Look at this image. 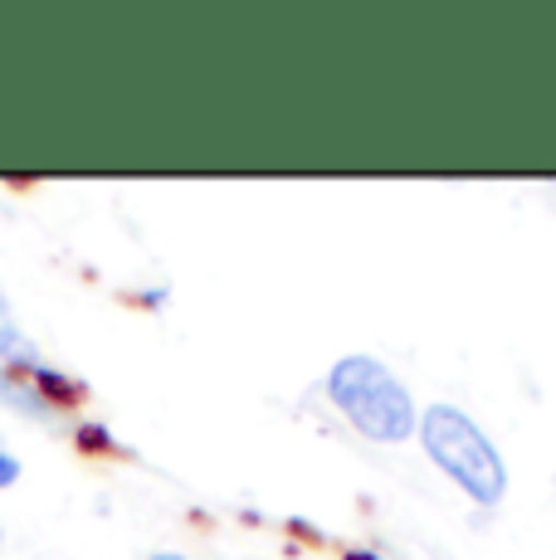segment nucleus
Instances as JSON below:
<instances>
[{
	"label": "nucleus",
	"instance_id": "obj_1",
	"mask_svg": "<svg viewBox=\"0 0 556 560\" xmlns=\"http://www.w3.org/2000/svg\"><path fill=\"white\" fill-rule=\"evenodd\" d=\"M327 395L357 424V434L377 439V444H401L420 429L410 390L377 357H341L327 375Z\"/></svg>",
	"mask_w": 556,
	"mask_h": 560
},
{
	"label": "nucleus",
	"instance_id": "obj_2",
	"mask_svg": "<svg viewBox=\"0 0 556 560\" xmlns=\"http://www.w3.org/2000/svg\"><path fill=\"white\" fill-rule=\"evenodd\" d=\"M420 444H425V454L435 458V468L449 472V478H454L474 502H484V508H494L502 492H508L502 454L464 409L430 405L420 415Z\"/></svg>",
	"mask_w": 556,
	"mask_h": 560
},
{
	"label": "nucleus",
	"instance_id": "obj_3",
	"mask_svg": "<svg viewBox=\"0 0 556 560\" xmlns=\"http://www.w3.org/2000/svg\"><path fill=\"white\" fill-rule=\"evenodd\" d=\"M0 405L35 419V424H59V405L35 381H25V371H15V365H0Z\"/></svg>",
	"mask_w": 556,
	"mask_h": 560
},
{
	"label": "nucleus",
	"instance_id": "obj_4",
	"mask_svg": "<svg viewBox=\"0 0 556 560\" xmlns=\"http://www.w3.org/2000/svg\"><path fill=\"white\" fill-rule=\"evenodd\" d=\"M0 365H15L25 375H39L45 361H39V347L15 327V312H10V298L0 293Z\"/></svg>",
	"mask_w": 556,
	"mask_h": 560
},
{
	"label": "nucleus",
	"instance_id": "obj_5",
	"mask_svg": "<svg viewBox=\"0 0 556 560\" xmlns=\"http://www.w3.org/2000/svg\"><path fill=\"white\" fill-rule=\"evenodd\" d=\"M15 478H20V458L0 448V488H10V482H15Z\"/></svg>",
	"mask_w": 556,
	"mask_h": 560
},
{
	"label": "nucleus",
	"instance_id": "obj_6",
	"mask_svg": "<svg viewBox=\"0 0 556 560\" xmlns=\"http://www.w3.org/2000/svg\"><path fill=\"white\" fill-rule=\"evenodd\" d=\"M152 560H186V556H152Z\"/></svg>",
	"mask_w": 556,
	"mask_h": 560
},
{
	"label": "nucleus",
	"instance_id": "obj_7",
	"mask_svg": "<svg viewBox=\"0 0 556 560\" xmlns=\"http://www.w3.org/2000/svg\"><path fill=\"white\" fill-rule=\"evenodd\" d=\"M351 560H371V556H361V551H357V556H351Z\"/></svg>",
	"mask_w": 556,
	"mask_h": 560
}]
</instances>
